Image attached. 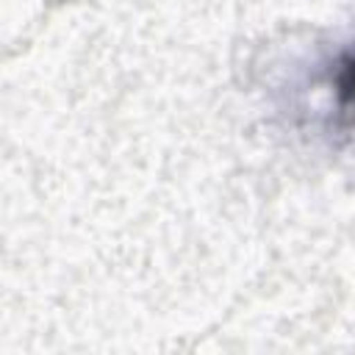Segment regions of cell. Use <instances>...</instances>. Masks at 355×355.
Segmentation results:
<instances>
[{
	"label": "cell",
	"mask_w": 355,
	"mask_h": 355,
	"mask_svg": "<svg viewBox=\"0 0 355 355\" xmlns=\"http://www.w3.org/2000/svg\"><path fill=\"white\" fill-rule=\"evenodd\" d=\"M286 89V114L313 136L344 144L355 139V31L297 64Z\"/></svg>",
	"instance_id": "obj_1"
}]
</instances>
